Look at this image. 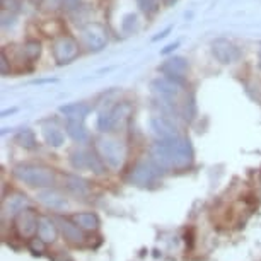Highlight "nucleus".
<instances>
[{"instance_id": "nucleus-30", "label": "nucleus", "mask_w": 261, "mask_h": 261, "mask_svg": "<svg viewBox=\"0 0 261 261\" xmlns=\"http://www.w3.org/2000/svg\"><path fill=\"white\" fill-rule=\"evenodd\" d=\"M41 243H45L43 239H33V243H31V248H33V251H36V253H39V251H43V244Z\"/></svg>"}, {"instance_id": "nucleus-14", "label": "nucleus", "mask_w": 261, "mask_h": 261, "mask_svg": "<svg viewBox=\"0 0 261 261\" xmlns=\"http://www.w3.org/2000/svg\"><path fill=\"white\" fill-rule=\"evenodd\" d=\"M38 198H39L41 203H45L48 208H53V210H62V208H65V206H67V200L63 198L60 193L51 191V190L39 191Z\"/></svg>"}, {"instance_id": "nucleus-24", "label": "nucleus", "mask_w": 261, "mask_h": 261, "mask_svg": "<svg viewBox=\"0 0 261 261\" xmlns=\"http://www.w3.org/2000/svg\"><path fill=\"white\" fill-rule=\"evenodd\" d=\"M137 4H139L140 11L145 12L147 16H152L159 11V0H137Z\"/></svg>"}, {"instance_id": "nucleus-18", "label": "nucleus", "mask_w": 261, "mask_h": 261, "mask_svg": "<svg viewBox=\"0 0 261 261\" xmlns=\"http://www.w3.org/2000/svg\"><path fill=\"white\" fill-rule=\"evenodd\" d=\"M67 134L72 137L75 142H86L87 140V130L86 126L82 125V121H77V120H67Z\"/></svg>"}, {"instance_id": "nucleus-11", "label": "nucleus", "mask_w": 261, "mask_h": 261, "mask_svg": "<svg viewBox=\"0 0 261 261\" xmlns=\"http://www.w3.org/2000/svg\"><path fill=\"white\" fill-rule=\"evenodd\" d=\"M212 53L220 63H234L239 58V50L227 39H215L212 43Z\"/></svg>"}, {"instance_id": "nucleus-25", "label": "nucleus", "mask_w": 261, "mask_h": 261, "mask_svg": "<svg viewBox=\"0 0 261 261\" xmlns=\"http://www.w3.org/2000/svg\"><path fill=\"white\" fill-rule=\"evenodd\" d=\"M135 24H137V16L135 14H128V16H125V19H123V31L134 33Z\"/></svg>"}, {"instance_id": "nucleus-33", "label": "nucleus", "mask_w": 261, "mask_h": 261, "mask_svg": "<svg viewBox=\"0 0 261 261\" xmlns=\"http://www.w3.org/2000/svg\"><path fill=\"white\" fill-rule=\"evenodd\" d=\"M259 67H261V50H259Z\"/></svg>"}, {"instance_id": "nucleus-1", "label": "nucleus", "mask_w": 261, "mask_h": 261, "mask_svg": "<svg viewBox=\"0 0 261 261\" xmlns=\"http://www.w3.org/2000/svg\"><path fill=\"white\" fill-rule=\"evenodd\" d=\"M152 161L162 169H185L193 161V149L188 139H161L152 149Z\"/></svg>"}, {"instance_id": "nucleus-21", "label": "nucleus", "mask_w": 261, "mask_h": 261, "mask_svg": "<svg viewBox=\"0 0 261 261\" xmlns=\"http://www.w3.org/2000/svg\"><path fill=\"white\" fill-rule=\"evenodd\" d=\"M67 186L70 188L75 195H86L87 193V185L82 179L75 178V176H67Z\"/></svg>"}, {"instance_id": "nucleus-2", "label": "nucleus", "mask_w": 261, "mask_h": 261, "mask_svg": "<svg viewBox=\"0 0 261 261\" xmlns=\"http://www.w3.org/2000/svg\"><path fill=\"white\" fill-rule=\"evenodd\" d=\"M14 174L19 181L29 186H38V188H48L55 183V174L51 169L43 166H17Z\"/></svg>"}, {"instance_id": "nucleus-8", "label": "nucleus", "mask_w": 261, "mask_h": 261, "mask_svg": "<svg viewBox=\"0 0 261 261\" xmlns=\"http://www.w3.org/2000/svg\"><path fill=\"white\" fill-rule=\"evenodd\" d=\"M82 34H84V39H86L87 46H89V50L92 51L102 50L108 43V31L102 24H97V22L87 24V26L84 28Z\"/></svg>"}, {"instance_id": "nucleus-26", "label": "nucleus", "mask_w": 261, "mask_h": 261, "mask_svg": "<svg viewBox=\"0 0 261 261\" xmlns=\"http://www.w3.org/2000/svg\"><path fill=\"white\" fill-rule=\"evenodd\" d=\"M0 72H2V75H7L11 72V62H9L6 51L0 53Z\"/></svg>"}, {"instance_id": "nucleus-3", "label": "nucleus", "mask_w": 261, "mask_h": 261, "mask_svg": "<svg viewBox=\"0 0 261 261\" xmlns=\"http://www.w3.org/2000/svg\"><path fill=\"white\" fill-rule=\"evenodd\" d=\"M97 149H99L102 161H105L108 166L113 167V169L121 167L123 161H125V145H123L120 140L108 139L106 137V139H101L97 142Z\"/></svg>"}, {"instance_id": "nucleus-5", "label": "nucleus", "mask_w": 261, "mask_h": 261, "mask_svg": "<svg viewBox=\"0 0 261 261\" xmlns=\"http://www.w3.org/2000/svg\"><path fill=\"white\" fill-rule=\"evenodd\" d=\"M130 115H132V106L128 102H121L116 108H113L111 111L101 113L99 120H97V128L101 132H111L113 128L120 126L123 121L128 120Z\"/></svg>"}, {"instance_id": "nucleus-27", "label": "nucleus", "mask_w": 261, "mask_h": 261, "mask_svg": "<svg viewBox=\"0 0 261 261\" xmlns=\"http://www.w3.org/2000/svg\"><path fill=\"white\" fill-rule=\"evenodd\" d=\"M0 6H2V11L4 12H14V11H17V7H19V4H17V0H0Z\"/></svg>"}, {"instance_id": "nucleus-22", "label": "nucleus", "mask_w": 261, "mask_h": 261, "mask_svg": "<svg viewBox=\"0 0 261 261\" xmlns=\"http://www.w3.org/2000/svg\"><path fill=\"white\" fill-rule=\"evenodd\" d=\"M22 51L28 60H36L39 57V53H41V45H39L38 41H28L26 45H24Z\"/></svg>"}, {"instance_id": "nucleus-17", "label": "nucleus", "mask_w": 261, "mask_h": 261, "mask_svg": "<svg viewBox=\"0 0 261 261\" xmlns=\"http://www.w3.org/2000/svg\"><path fill=\"white\" fill-rule=\"evenodd\" d=\"M58 224H60V230L63 232V236H65V239H68L70 243H81L84 239V234L81 232L79 225H73L72 222L63 220V219L58 220Z\"/></svg>"}, {"instance_id": "nucleus-4", "label": "nucleus", "mask_w": 261, "mask_h": 261, "mask_svg": "<svg viewBox=\"0 0 261 261\" xmlns=\"http://www.w3.org/2000/svg\"><path fill=\"white\" fill-rule=\"evenodd\" d=\"M77 55H79V43L72 36L63 34V36L55 39V43H53V57H55V62L58 65L70 63L72 60H75Z\"/></svg>"}, {"instance_id": "nucleus-12", "label": "nucleus", "mask_w": 261, "mask_h": 261, "mask_svg": "<svg viewBox=\"0 0 261 261\" xmlns=\"http://www.w3.org/2000/svg\"><path fill=\"white\" fill-rule=\"evenodd\" d=\"M72 164L77 167V169H84V167H91L94 172H102V164L101 161L97 159L94 154L91 152H84V150H77L72 154Z\"/></svg>"}, {"instance_id": "nucleus-19", "label": "nucleus", "mask_w": 261, "mask_h": 261, "mask_svg": "<svg viewBox=\"0 0 261 261\" xmlns=\"http://www.w3.org/2000/svg\"><path fill=\"white\" fill-rule=\"evenodd\" d=\"M43 137H45L46 144H50L51 147H62L63 140H65V137H63L62 130H58V128L53 126V125H45V126H43Z\"/></svg>"}, {"instance_id": "nucleus-13", "label": "nucleus", "mask_w": 261, "mask_h": 261, "mask_svg": "<svg viewBox=\"0 0 261 261\" xmlns=\"http://www.w3.org/2000/svg\"><path fill=\"white\" fill-rule=\"evenodd\" d=\"M150 125L154 134L159 135L161 139H174V137H178V132H176L178 128H176V125H172V121L164 116H154L150 120Z\"/></svg>"}, {"instance_id": "nucleus-23", "label": "nucleus", "mask_w": 261, "mask_h": 261, "mask_svg": "<svg viewBox=\"0 0 261 261\" xmlns=\"http://www.w3.org/2000/svg\"><path fill=\"white\" fill-rule=\"evenodd\" d=\"M17 142L22 147H26V149H34L36 147V139H34V134L31 130H22L17 135Z\"/></svg>"}, {"instance_id": "nucleus-7", "label": "nucleus", "mask_w": 261, "mask_h": 261, "mask_svg": "<svg viewBox=\"0 0 261 261\" xmlns=\"http://www.w3.org/2000/svg\"><path fill=\"white\" fill-rule=\"evenodd\" d=\"M181 82L172 81L169 77H159L155 81H152V91L154 94L159 96V99H162L164 102H172L176 97L179 96L181 92Z\"/></svg>"}, {"instance_id": "nucleus-10", "label": "nucleus", "mask_w": 261, "mask_h": 261, "mask_svg": "<svg viewBox=\"0 0 261 261\" xmlns=\"http://www.w3.org/2000/svg\"><path fill=\"white\" fill-rule=\"evenodd\" d=\"M159 70L164 73V77H169L172 81L176 82H181L183 84L186 73H188L190 67H188V62L185 60L183 57H172L169 60H166L162 65L159 67Z\"/></svg>"}, {"instance_id": "nucleus-28", "label": "nucleus", "mask_w": 261, "mask_h": 261, "mask_svg": "<svg viewBox=\"0 0 261 261\" xmlns=\"http://www.w3.org/2000/svg\"><path fill=\"white\" fill-rule=\"evenodd\" d=\"M79 4H81V0H63V9H67V11H73V9L79 7Z\"/></svg>"}, {"instance_id": "nucleus-9", "label": "nucleus", "mask_w": 261, "mask_h": 261, "mask_svg": "<svg viewBox=\"0 0 261 261\" xmlns=\"http://www.w3.org/2000/svg\"><path fill=\"white\" fill-rule=\"evenodd\" d=\"M161 167L155 162H139L130 174V179L139 186H149L155 181Z\"/></svg>"}, {"instance_id": "nucleus-31", "label": "nucleus", "mask_w": 261, "mask_h": 261, "mask_svg": "<svg viewBox=\"0 0 261 261\" xmlns=\"http://www.w3.org/2000/svg\"><path fill=\"white\" fill-rule=\"evenodd\" d=\"M178 46H179V43H174V45H169V46H167L166 50L162 51V53H169V51H172V50H174V48H178Z\"/></svg>"}, {"instance_id": "nucleus-29", "label": "nucleus", "mask_w": 261, "mask_h": 261, "mask_svg": "<svg viewBox=\"0 0 261 261\" xmlns=\"http://www.w3.org/2000/svg\"><path fill=\"white\" fill-rule=\"evenodd\" d=\"M60 4H63V0H43V6H45L46 9H57L60 7Z\"/></svg>"}, {"instance_id": "nucleus-15", "label": "nucleus", "mask_w": 261, "mask_h": 261, "mask_svg": "<svg viewBox=\"0 0 261 261\" xmlns=\"http://www.w3.org/2000/svg\"><path fill=\"white\" fill-rule=\"evenodd\" d=\"M63 115L67 116V120H77V121H82L86 118L87 113L91 111V108L84 102H73V105H67L63 106L60 110Z\"/></svg>"}, {"instance_id": "nucleus-16", "label": "nucleus", "mask_w": 261, "mask_h": 261, "mask_svg": "<svg viewBox=\"0 0 261 261\" xmlns=\"http://www.w3.org/2000/svg\"><path fill=\"white\" fill-rule=\"evenodd\" d=\"M38 236H39V239H43L45 243H51V241H55V238H57V227H55V224H53V220L46 219V217L39 219Z\"/></svg>"}, {"instance_id": "nucleus-32", "label": "nucleus", "mask_w": 261, "mask_h": 261, "mask_svg": "<svg viewBox=\"0 0 261 261\" xmlns=\"http://www.w3.org/2000/svg\"><path fill=\"white\" fill-rule=\"evenodd\" d=\"M31 2L34 4V6H39V4H43V0H31Z\"/></svg>"}, {"instance_id": "nucleus-6", "label": "nucleus", "mask_w": 261, "mask_h": 261, "mask_svg": "<svg viewBox=\"0 0 261 261\" xmlns=\"http://www.w3.org/2000/svg\"><path fill=\"white\" fill-rule=\"evenodd\" d=\"M14 225H16V229L21 238H31L39 227V219L34 210L21 208L17 212L16 219H14Z\"/></svg>"}, {"instance_id": "nucleus-20", "label": "nucleus", "mask_w": 261, "mask_h": 261, "mask_svg": "<svg viewBox=\"0 0 261 261\" xmlns=\"http://www.w3.org/2000/svg\"><path fill=\"white\" fill-rule=\"evenodd\" d=\"M73 220H75V224L82 229H96L97 225H99V219H97L94 214H89V212L77 214L73 217Z\"/></svg>"}]
</instances>
